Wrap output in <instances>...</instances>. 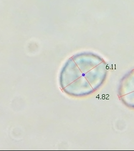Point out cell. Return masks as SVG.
<instances>
[{
    "instance_id": "1",
    "label": "cell",
    "mask_w": 134,
    "mask_h": 151,
    "mask_svg": "<svg viewBox=\"0 0 134 151\" xmlns=\"http://www.w3.org/2000/svg\"><path fill=\"white\" fill-rule=\"evenodd\" d=\"M82 76H85V74H84V73H83V74H82Z\"/></svg>"
}]
</instances>
